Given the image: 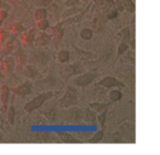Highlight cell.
<instances>
[{
	"instance_id": "obj_38",
	"label": "cell",
	"mask_w": 160,
	"mask_h": 155,
	"mask_svg": "<svg viewBox=\"0 0 160 155\" xmlns=\"http://www.w3.org/2000/svg\"><path fill=\"white\" fill-rule=\"evenodd\" d=\"M52 2H53V0H42V1H41V3L43 5V8L48 7Z\"/></svg>"
},
{
	"instance_id": "obj_22",
	"label": "cell",
	"mask_w": 160,
	"mask_h": 155,
	"mask_svg": "<svg viewBox=\"0 0 160 155\" xmlns=\"http://www.w3.org/2000/svg\"><path fill=\"white\" fill-rule=\"evenodd\" d=\"M47 14H48V12H47L46 8L38 7V9H35V11H34V19H35V21L43 20V19L47 18Z\"/></svg>"
},
{
	"instance_id": "obj_1",
	"label": "cell",
	"mask_w": 160,
	"mask_h": 155,
	"mask_svg": "<svg viewBox=\"0 0 160 155\" xmlns=\"http://www.w3.org/2000/svg\"><path fill=\"white\" fill-rule=\"evenodd\" d=\"M54 95H55V93L52 91L43 92V93L38 94V96H35L34 98H32L31 101H29V102L24 105L23 109H24L25 113H29V114L32 113V111L35 110V109L40 108L46 101H48L49 98H52Z\"/></svg>"
},
{
	"instance_id": "obj_27",
	"label": "cell",
	"mask_w": 160,
	"mask_h": 155,
	"mask_svg": "<svg viewBox=\"0 0 160 155\" xmlns=\"http://www.w3.org/2000/svg\"><path fill=\"white\" fill-rule=\"evenodd\" d=\"M124 10H126L129 13H135V2L134 0H122Z\"/></svg>"
},
{
	"instance_id": "obj_34",
	"label": "cell",
	"mask_w": 160,
	"mask_h": 155,
	"mask_svg": "<svg viewBox=\"0 0 160 155\" xmlns=\"http://www.w3.org/2000/svg\"><path fill=\"white\" fill-rule=\"evenodd\" d=\"M114 5H115V9L118 10V13L124 11V7H123L122 0H114Z\"/></svg>"
},
{
	"instance_id": "obj_20",
	"label": "cell",
	"mask_w": 160,
	"mask_h": 155,
	"mask_svg": "<svg viewBox=\"0 0 160 155\" xmlns=\"http://www.w3.org/2000/svg\"><path fill=\"white\" fill-rule=\"evenodd\" d=\"M81 10L82 9L80 7H69L62 12V18L66 19V18H69V16H75V14L79 13Z\"/></svg>"
},
{
	"instance_id": "obj_23",
	"label": "cell",
	"mask_w": 160,
	"mask_h": 155,
	"mask_svg": "<svg viewBox=\"0 0 160 155\" xmlns=\"http://www.w3.org/2000/svg\"><path fill=\"white\" fill-rule=\"evenodd\" d=\"M79 36L81 40H91L92 36H93V31H92L91 29H89V27H83V29L80 30Z\"/></svg>"
},
{
	"instance_id": "obj_18",
	"label": "cell",
	"mask_w": 160,
	"mask_h": 155,
	"mask_svg": "<svg viewBox=\"0 0 160 155\" xmlns=\"http://www.w3.org/2000/svg\"><path fill=\"white\" fill-rule=\"evenodd\" d=\"M110 104H105V103H98V102H93L89 104V108L94 110L96 113H101L103 110H107L109 108Z\"/></svg>"
},
{
	"instance_id": "obj_15",
	"label": "cell",
	"mask_w": 160,
	"mask_h": 155,
	"mask_svg": "<svg viewBox=\"0 0 160 155\" xmlns=\"http://www.w3.org/2000/svg\"><path fill=\"white\" fill-rule=\"evenodd\" d=\"M55 132L64 143H78V142H79L72 134H71V133H69V132H66V131H59V130L55 131Z\"/></svg>"
},
{
	"instance_id": "obj_2",
	"label": "cell",
	"mask_w": 160,
	"mask_h": 155,
	"mask_svg": "<svg viewBox=\"0 0 160 155\" xmlns=\"http://www.w3.org/2000/svg\"><path fill=\"white\" fill-rule=\"evenodd\" d=\"M98 77V73L96 71H87L85 73L77 75L72 80V84L76 87H86L89 84H91Z\"/></svg>"
},
{
	"instance_id": "obj_25",
	"label": "cell",
	"mask_w": 160,
	"mask_h": 155,
	"mask_svg": "<svg viewBox=\"0 0 160 155\" xmlns=\"http://www.w3.org/2000/svg\"><path fill=\"white\" fill-rule=\"evenodd\" d=\"M123 94L118 89H113L109 92V98L111 102H118L122 98Z\"/></svg>"
},
{
	"instance_id": "obj_13",
	"label": "cell",
	"mask_w": 160,
	"mask_h": 155,
	"mask_svg": "<svg viewBox=\"0 0 160 155\" xmlns=\"http://www.w3.org/2000/svg\"><path fill=\"white\" fill-rule=\"evenodd\" d=\"M64 33H65L64 27L58 26L57 24H55L54 26L51 27V34H49L51 35V40H53L55 43L59 42L62 38V36H64Z\"/></svg>"
},
{
	"instance_id": "obj_35",
	"label": "cell",
	"mask_w": 160,
	"mask_h": 155,
	"mask_svg": "<svg viewBox=\"0 0 160 155\" xmlns=\"http://www.w3.org/2000/svg\"><path fill=\"white\" fill-rule=\"evenodd\" d=\"M103 7L105 8V9H113V8H115V5H114V0H104V5H103Z\"/></svg>"
},
{
	"instance_id": "obj_16",
	"label": "cell",
	"mask_w": 160,
	"mask_h": 155,
	"mask_svg": "<svg viewBox=\"0 0 160 155\" xmlns=\"http://www.w3.org/2000/svg\"><path fill=\"white\" fill-rule=\"evenodd\" d=\"M118 36L120 37V40H122V42H125V43H127V44H129L132 38H133L132 37L129 27H124V29H122L121 31H118Z\"/></svg>"
},
{
	"instance_id": "obj_26",
	"label": "cell",
	"mask_w": 160,
	"mask_h": 155,
	"mask_svg": "<svg viewBox=\"0 0 160 155\" xmlns=\"http://www.w3.org/2000/svg\"><path fill=\"white\" fill-rule=\"evenodd\" d=\"M49 22L47 19H43V20H38L36 21V30H38V31L41 32H46V30L49 29Z\"/></svg>"
},
{
	"instance_id": "obj_8",
	"label": "cell",
	"mask_w": 160,
	"mask_h": 155,
	"mask_svg": "<svg viewBox=\"0 0 160 155\" xmlns=\"http://www.w3.org/2000/svg\"><path fill=\"white\" fill-rule=\"evenodd\" d=\"M22 74L27 79H30L31 81L38 80V78L40 77V71L34 64H24L22 68Z\"/></svg>"
},
{
	"instance_id": "obj_40",
	"label": "cell",
	"mask_w": 160,
	"mask_h": 155,
	"mask_svg": "<svg viewBox=\"0 0 160 155\" xmlns=\"http://www.w3.org/2000/svg\"><path fill=\"white\" fill-rule=\"evenodd\" d=\"M2 77H3V73L1 72V71H0V79H1V78H2Z\"/></svg>"
},
{
	"instance_id": "obj_41",
	"label": "cell",
	"mask_w": 160,
	"mask_h": 155,
	"mask_svg": "<svg viewBox=\"0 0 160 155\" xmlns=\"http://www.w3.org/2000/svg\"><path fill=\"white\" fill-rule=\"evenodd\" d=\"M2 26V21H0V27Z\"/></svg>"
},
{
	"instance_id": "obj_37",
	"label": "cell",
	"mask_w": 160,
	"mask_h": 155,
	"mask_svg": "<svg viewBox=\"0 0 160 155\" xmlns=\"http://www.w3.org/2000/svg\"><path fill=\"white\" fill-rule=\"evenodd\" d=\"M93 3L96 7H103V5H104V0H93Z\"/></svg>"
},
{
	"instance_id": "obj_24",
	"label": "cell",
	"mask_w": 160,
	"mask_h": 155,
	"mask_svg": "<svg viewBox=\"0 0 160 155\" xmlns=\"http://www.w3.org/2000/svg\"><path fill=\"white\" fill-rule=\"evenodd\" d=\"M7 118H8V122H9L10 126H13L14 124V117H16V108H14L13 105H9L7 107Z\"/></svg>"
},
{
	"instance_id": "obj_32",
	"label": "cell",
	"mask_w": 160,
	"mask_h": 155,
	"mask_svg": "<svg viewBox=\"0 0 160 155\" xmlns=\"http://www.w3.org/2000/svg\"><path fill=\"white\" fill-rule=\"evenodd\" d=\"M81 5L80 0H64V6L66 8L69 7H79Z\"/></svg>"
},
{
	"instance_id": "obj_11",
	"label": "cell",
	"mask_w": 160,
	"mask_h": 155,
	"mask_svg": "<svg viewBox=\"0 0 160 155\" xmlns=\"http://www.w3.org/2000/svg\"><path fill=\"white\" fill-rule=\"evenodd\" d=\"M16 35L17 34H13L12 37H8L7 40L2 44V50H1V53L3 55L6 56L11 55V53H13V50L16 49Z\"/></svg>"
},
{
	"instance_id": "obj_9",
	"label": "cell",
	"mask_w": 160,
	"mask_h": 155,
	"mask_svg": "<svg viewBox=\"0 0 160 155\" xmlns=\"http://www.w3.org/2000/svg\"><path fill=\"white\" fill-rule=\"evenodd\" d=\"M9 97H10V89L8 85L3 84L2 87H0V104H1L2 111L7 110Z\"/></svg>"
},
{
	"instance_id": "obj_3",
	"label": "cell",
	"mask_w": 160,
	"mask_h": 155,
	"mask_svg": "<svg viewBox=\"0 0 160 155\" xmlns=\"http://www.w3.org/2000/svg\"><path fill=\"white\" fill-rule=\"evenodd\" d=\"M76 101H77V90L72 87H68L62 97L60 98L59 103L62 107H69L75 105Z\"/></svg>"
},
{
	"instance_id": "obj_39",
	"label": "cell",
	"mask_w": 160,
	"mask_h": 155,
	"mask_svg": "<svg viewBox=\"0 0 160 155\" xmlns=\"http://www.w3.org/2000/svg\"><path fill=\"white\" fill-rule=\"evenodd\" d=\"M89 1H90V0H80V2H81V3H88Z\"/></svg>"
},
{
	"instance_id": "obj_31",
	"label": "cell",
	"mask_w": 160,
	"mask_h": 155,
	"mask_svg": "<svg viewBox=\"0 0 160 155\" xmlns=\"http://www.w3.org/2000/svg\"><path fill=\"white\" fill-rule=\"evenodd\" d=\"M118 12L115 8H113V9H109L107 11V13H105V18H107L108 20H113V19H116L118 18Z\"/></svg>"
},
{
	"instance_id": "obj_7",
	"label": "cell",
	"mask_w": 160,
	"mask_h": 155,
	"mask_svg": "<svg viewBox=\"0 0 160 155\" xmlns=\"http://www.w3.org/2000/svg\"><path fill=\"white\" fill-rule=\"evenodd\" d=\"M16 69V61H14V57L11 55H8L2 60V63L0 64V71L5 74H9L12 73Z\"/></svg>"
},
{
	"instance_id": "obj_30",
	"label": "cell",
	"mask_w": 160,
	"mask_h": 155,
	"mask_svg": "<svg viewBox=\"0 0 160 155\" xmlns=\"http://www.w3.org/2000/svg\"><path fill=\"white\" fill-rule=\"evenodd\" d=\"M102 138H103V129H101V130L97 131V132L90 138L89 143H98V142H100L101 140H102Z\"/></svg>"
},
{
	"instance_id": "obj_21",
	"label": "cell",
	"mask_w": 160,
	"mask_h": 155,
	"mask_svg": "<svg viewBox=\"0 0 160 155\" xmlns=\"http://www.w3.org/2000/svg\"><path fill=\"white\" fill-rule=\"evenodd\" d=\"M69 58H70V54L66 49H60L56 55V59L59 63H65V62L69 61Z\"/></svg>"
},
{
	"instance_id": "obj_36",
	"label": "cell",
	"mask_w": 160,
	"mask_h": 155,
	"mask_svg": "<svg viewBox=\"0 0 160 155\" xmlns=\"http://www.w3.org/2000/svg\"><path fill=\"white\" fill-rule=\"evenodd\" d=\"M8 18L7 9H0V21H3Z\"/></svg>"
},
{
	"instance_id": "obj_4",
	"label": "cell",
	"mask_w": 160,
	"mask_h": 155,
	"mask_svg": "<svg viewBox=\"0 0 160 155\" xmlns=\"http://www.w3.org/2000/svg\"><path fill=\"white\" fill-rule=\"evenodd\" d=\"M89 9H90V5H87V7H86L83 10H81V11H80L79 13L75 14V16H69V18L62 19V21H59V22H57V23H56V24H57L58 26L65 27V26H67V25L72 24V23L80 22V21L82 20L83 16H86V13H87L88 10H89Z\"/></svg>"
},
{
	"instance_id": "obj_10",
	"label": "cell",
	"mask_w": 160,
	"mask_h": 155,
	"mask_svg": "<svg viewBox=\"0 0 160 155\" xmlns=\"http://www.w3.org/2000/svg\"><path fill=\"white\" fill-rule=\"evenodd\" d=\"M35 34H36V29H30V30H25L24 32L21 33L20 36V42L22 45L27 46V45L31 44L33 43L34 37H35Z\"/></svg>"
},
{
	"instance_id": "obj_17",
	"label": "cell",
	"mask_w": 160,
	"mask_h": 155,
	"mask_svg": "<svg viewBox=\"0 0 160 155\" xmlns=\"http://www.w3.org/2000/svg\"><path fill=\"white\" fill-rule=\"evenodd\" d=\"M85 122L87 124H94L97 121V114L94 110L88 108L85 110Z\"/></svg>"
},
{
	"instance_id": "obj_33",
	"label": "cell",
	"mask_w": 160,
	"mask_h": 155,
	"mask_svg": "<svg viewBox=\"0 0 160 155\" xmlns=\"http://www.w3.org/2000/svg\"><path fill=\"white\" fill-rule=\"evenodd\" d=\"M8 37H9V33L5 29L0 27V45H2L7 40Z\"/></svg>"
},
{
	"instance_id": "obj_19",
	"label": "cell",
	"mask_w": 160,
	"mask_h": 155,
	"mask_svg": "<svg viewBox=\"0 0 160 155\" xmlns=\"http://www.w3.org/2000/svg\"><path fill=\"white\" fill-rule=\"evenodd\" d=\"M9 31L12 34H21L22 32L25 31V27L22 23L17 21V22H13L9 25Z\"/></svg>"
},
{
	"instance_id": "obj_28",
	"label": "cell",
	"mask_w": 160,
	"mask_h": 155,
	"mask_svg": "<svg viewBox=\"0 0 160 155\" xmlns=\"http://www.w3.org/2000/svg\"><path fill=\"white\" fill-rule=\"evenodd\" d=\"M128 49H129L128 44H127V43L122 42V40H121L120 44H118V57L125 55V54L127 53V50H128Z\"/></svg>"
},
{
	"instance_id": "obj_14",
	"label": "cell",
	"mask_w": 160,
	"mask_h": 155,
	"mask_svg": "<svg viewBox=\"0 0 160 155\" xmlns=\"http://www.w3.org/2000/svg\"><path fill=\"white\" fill-rule=\"evenodd\" d=\"M14 57V61H16V68L17 69H22L23 66L27 62V51L23 49H18L17 54Z\"/></svg>"
},
{
	"instance_id": "obj_12",
	"label": "cell",
	"mask_w": 160,
	"mask_h": 155,
	"mask_svg": "<svg viewBox=\"0 0 160 155\" xmlns=\"http://www.w3.org/2000/svg\"><path fill=\"white\" fill-rule=\"evenodd\" d=\"M34 43L38 47L46 46L49 42H51V35L47 34L46 32H38V34H35V37H34Z\"/></svg>"
},
{
	"instance_id": "obj_29",
	"label": "cell",
	"mask_w": 160,
	"mask_h": 155,
	"mask_svg": "<svg viewBox=\"0 0 160 155\" xmlns=\"http://www.w3.org/2000/svg\"><path fill=\"white\" fill-rule=\"evenodd\" d=\"M105 119H107V110L101 111V113H99L97 115V122H98V124L100 126L101 129H103V127H104Z\"/></svg>"
},
{
	"instance_id": "obj_5",
	"label": "cell",
	"mask_w": 160,
	"mask_h": 155,
	"mask_svg": "<svg viewBox=\"0 0 160 155\" xmlns=\"http://www.w3.org/2000/svg\"><path fill=\"white\" fill-rule=\"evenodd\" d=\"M32 87H33V83L31 80H28L25 82L19 84L18 87H16L14 89L10 90V92L14 94L17 96H21V97H25L27 95H29L32 92Z\"/></svg>"
},
{
	"instance_id": "obj_6",
	"label": "cell",
	"mask_w": 160,
	"mask_h": 155,
	"mask_svg": "<svg viewBox=\"0 0 160 155\" xmlns=\"http://www.w3.org/2000/svg\"><path fill=\"white\" fill-rule=\"evenodd\" d=\"M97 85H100V87H108V89H110V87H118V89H123V87H125L124 83L114 77L103 78V79H101V80L99 81Z\"/></svg>"
}]
</instances>
